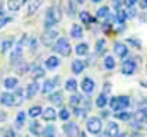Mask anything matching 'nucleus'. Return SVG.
Wrapping results in <instances>:
<instances>
[{
  "label": "nucleus",
  "mask_w": 147,
  "mask_h": 137,
  "mask_svg": "<svg viewBox=\"0 0 147 137\" xmlns=\"http://www.w3.org/2000/svg\"><path fill=\"white\" fill-rule=\"evenodd\" d=\"M60 65V60H58V57H55V55H51V57H48L46 58V62H45V68H57Z\"/></svg>",
  "instance_id": "21"
},
{
  "label": "nucleus",
  "mask_w": 147,
  "mask_h": 137,
  "mask_svg": "<svg viewBox=\"0 0 147 137\" xmlns=\"http://www.w3.org/2000/svg\"><path fill=\"white\" fill-rule=\"evenodd\" d=\"M123 2H125V5H127V7H134L139 0H123Z\"/></svg>",
  "instance_id": "51"
},
{
  "label": "nucleus",
  "mask_w": 147,
  "mask_h": 137,
  "mask_svg": "<svg viewBox=\"0 0 147 137\" xmlns=\"http://www.w3.org/2000/svg\"><path fill=\"white\" fill-rule=\"evenodd\" d=\"M127 41H128V45H130V46H134V48H140V46H142V45H140V41H139L137 38H128Z\"/></svg>",
  "instance_id": "45"
},
{
  "label": "nucleus",
  "mask_w": 147,
  "mask_h": 137,
  "mask_svg": "<svg viewBox=\"0 0 147 137\" xmlns=\"http://www.w3.org/2000/svg\"><path fill=\"white\" fill-rule=\"evenodd\" d=\"M115 137H127V134H123V132H118Z\"/></svg>",
  "instance_id": "55"
},
{
  "label": "nucleus",
  "mask_w": 147,
  "mask_h": 137,
  "mask_svg": "<svg viewBox=\"0 0 147 137\" xmlns=\"http://www.w3.org/2000/svg\"><path fill=\"white\" fill-rule=\"evenodd\" d=\"M79 17H80V21H82L84 24H92V22H94V19H92V16H91L89 12H86V10H82V12H79Z\"/></svg>",
  "instance_id": "30"
},
{
  "label": "nucleus",
  "mask_w": 147,
  "mask_h": 137,
  "mask_svg": "<svg viewBox=\"0 0 147 137\" xmlns=\"http://www.w3.org/2000/svg\"><path fill=\"white\" fill-rule=\"evenodd\" d=\"M115 65H116V62H115V57L108 55V57L105 58V68H106V70H113V68H115Z\"/></svg>",
  "instance_id": "37"
},
{
  "label": "nucleus",
  "mask_w": 147,
  "mask_h": 137,
  "mask_svg": "<svg viewBox=\"0 0 147 137\" xmlns=\"http://www.w3.org/2000/svg\"><path fill=\"white\" fill-rule=\"evenodd\" d=\"M101 110H103V111H101V117H103V118L110 117V111H108V110H105V108H101Z\"/></svg>",
  "instance_id": "53"
},
{
  "label": "nucleus",
  "mask_w": 147,
  "mask_h": 137,
  "mask_svg": "<svg viewBox=\"0 0 147 137\" xmlns=\"http://www.w3.org/2000/svg\"><path fill=\"white\" fill-rule=\"evenodd\" d=\"M62 101H63L62 91H51L50 93V103L51 104H62Z\"/></svg>",
  "instance_id": "19"
},
{
  "label": "nucleus",
  "mask_w": 147,
  "mask_h": 137,
  "mask_svg": "<svg viewBox=\"0 0 147 137\" xmlns=\"http://www.w3.org/2000/svg\"><path fill=\"white\" fill-rule=\"evenodd\" d=\"M2 120H5V113H3V111H0V122H2Z\"/></svg>",
  "instance_id": "54"
},
{
  "label": "nucleus",
  "mask_w": 147,
  "mask_h": 137,
  "mask_svg": "<svg viewBox=\"0 0 147 137\" xmlns=\"http://www.w3.org/2000/svg\"><path fill=\"white\" fill-rule=\"evenodd\" d=\"M58 82H60V77L48 79V81L45 82V86H43V93H45V94H50L51 91H55V87L58 86Z\"/></svg>",
  "instance_id": "8"
},
{
  "label": "nucleus",
  "mask_w": 147,
  "mask_h": 137,
  "mask_svg": "<svg viewBox=\"0 0 147 137\" xmlns=\"http://www.w3.org/2000/svg\"><path fill=\"white\" fill-rule=\"evenodd\" d=\"M57 117H58L60 120H63V122H67V120L70 118V111H69L67 108H62V110H60V113H57Z\"/></svg>",
  "instance_id": "40"
},
{
  "label": "nucleus",
  "mask_w": 147,
  "mask_h": 137,
  "mask_svg": "<svg viewBox=\"0 0 147 137\" xmlns=\"http://www.w3.org/2000/svg\"><path fill=\"white\" fill-rule=\"evenodd\" d=\"M14 137H19V136H17V134H16V136H14Z\"/></svg>",
  "instance_id": "63"
},
{
  "label": "nucleus",
  "mask_w": 147,
  "mask_h": 137,
  "mask_svg": "<svg viewBox=\"0 0 147 137\" xmlns=\"http://www.w3.org/2000/svg\"><path fill=\"white\" fill-rule=\"evenodd\" d=\"M74 115H75V117H86V115H87V108H82V106L79 104V106H75Z\"/></svg>",
  "instance_id": "41"
},
{
  "label": "nucleus",
  "mask_w": 147,
  "mask_h": 137,
  "mask_svg": "<svg viewBox=\"0 0 147 137\" xmlns=\"http://www.w3.org/2000/svg\"><path fill=\"white\" fill-rule=\"evenodd\" d=\"M92 2H94V3H99V2H101V0H92Z\"/></svg>",
  "instance_id": "60"
},
{
  "label": "nucleus",
  "mask_w": 147,
  "mask_h": 137,
  "mask_svg": "<svg viewBox=\"0 0 147 137\" xmlns=\"http://www.w3.org/2000/svg\"><path fill=\"white\" fill-rule=\"evenodd\" d=\"M10 21H12V17H3V16H0V29H2L3 26H7Z\"/></svg>",
  "instance_id": "46"
},
{
  "label": "nucleus",
  "mask_w": 147,
  "mask_h": 137,
  "mask_svg": "<svg viewBox=\"0 0 147 137\" xmlns=\"http://www.w3.org/2000/svg\"><path fill=\"white\" fill-rule=\"evenodd\" d=\"M0 103L3 106H14V96H12V93H9V91L2 93L0 94Z\"/></svg>",
  "instance_id": "16"
},
{
  "label": "nucleus",
  "mask_w": 147,
  "mask_h": 137,
  "mask_svg": "<svg viewBox=\"0 0 147 137\" xmlns=\"http://www.w3.org/2000/svg\"><path fill=\"white\" fill-rule=\"evenodd\" d=\"M29 130H31V134H34V136H39V134H41V125H39L38 120H33V122L29 123Z\"/></svg>",
  "instance_id": "33"
},
{
  "label": "nucleus",
  "mask_w": 147,
  "mask_h": 137,
  "mask_svg": "<svg viewBox=\"0 0 147 137\" xmlns=\"http://www.w3.org/2000/svg\"><path fill=\"white\" fill-rule=\"evenodd\" d=\"M80 87H82V91H84L86 94H89V93H92V91H94L96 84H94V81H92L91 77H84V79H82V82H80Z\"/></svg>",
  "instance_id": "11"
},
{
  "label": "nucleus",
  "mask_w": 147,
  "mask_h": 137,
  "mask_svg": "<svg viewBox=\"0 0 147 137\" xmlns=\"http://www.w3.org/2000/svg\"><path fill=\"white\" fill-rule=\"evenodd\" d=\"M106 104H108V96L101 93V94L96 98V106H98V108H106Z\"/></svg>",
  "instance_id": "32"
},
{
  "label": "nucleus",
  "mask_w": 147,
  "mask_h": 137,
  "mask_svg": "<svg viewBox=\"0 0 147 137\" xmlns=\"http://www.w3.org/2000/svg\"><path fill=\"white\" fill-rule=\"evenodd\" d=\"M53 137H58V136H57V134H55V136H53Z\"/></svg>",
  "instance_id": "62"
},
{
  "label": "nucleus",
  "mask_w": 147,
  "mask_h": 137,
  "mask_svg": "<svg viewBox=\"0 0 147 137\" xmlns=\"http://www.w3.org/2000/svg\"><path fill=\"white\" fill-rule=\"evenodd\" d=\"M108 14H110V7H101V9L98 10L96 17H98V19H101V21H105V19L108 17Z\"/></svg>",
  "instance_id": "38"
},
{
  "label": "nucleus",
  "mask_w": 147,
  "mask_h": 137,
  "mask_svg": "<svg viewBox=\"0 0 147 137\" xmlns=\"http://www.w3.org/2000/svg\"><path fill=\"white\" fill-rule=\"evenodd\" d=\"M29 70L33 72V77H34V79L38 81V79L45 77V70H46V68H43L41 65H33V67L29 68Z\"/></svg>",
  "instance_id": "27"
},
{
  "label": "nucleus",
  "mask_w": 147,
  "mask_h": 137,
  "mask_svg": "<svg viewBox=\"0 0 147 137\" xmlns=\"http://www.w3.org/2000/svg\"><path fill=\"white\" fill-rule=\"evenodd\" d=\"M12 96H14V106H19V104H22V101H24V89H21V87L17 86V87L14 89Z\"/></svg>",
  "instance_id": "14"
},
{
  "label": "nucleus",
  "mask_w": 147,
  "mask_h": 137,
  "mask_svg": "<svg viewBox=\"0 0 147 137\" xmlns=\"http://www.w3.org/2000/svg\"><path fill=\"white\" fill-rule=\"evenodd\" d=\"M140 86H142V87H147V81H142V82H140Z\"/></svg>",
  "instance_id": "57"
},
{
  "label": "nucleus",
  "mask_w": 147,
  "mask_h": 137,
  "mask_svg": "<svg viewBox=\"0 0 147 137\" xmlns=\"http://www.w3.org/2000/svg\"><path fill=\"white\" fill-rule=\"evenodd\" d=\"M16 136V129L14 127H5L2 130V137H14Z\"/></svg>",
  "instance_id": "42"
},
{
  "label": "nucleus",
  "mask_w": 147,
  "mask_h": 137,
  "mask_svg": "<svg viewBox=\"0 0 147 137\" xmlns=\"http://www.w3.org/2000/svg\"><path fill=\"white\" fill-rule=\"evenodd\" d=\"M39 82L38 81H34V82H31L29 86H28V89H26V98L28 100H33L34 96H38V93H39Z\"/></svg>",
  "instance_id": "10"
},
{
  "label": "nucleus",
  "mask_w": 147,
  "mask_h": 137,
  "mask_svg": "<svg viewBox=\"0 0 147 137\" xmlns=\"http://www.w3.org/2000/svg\"><path fill=\"white\" fill-rule=\"evenodd\" d=\"M3 86H5L7 91H14V89L19 86V81H17V77H7V79L3 81Z\"/></svg>",
  "instance_id": "17"
},
{
  "label": "nucleus",
  "mask_w": 147,
  "mask_h": 137,
  "mask_svg": "<svg viewBox=\"0 0 147 137\" xmlns=\"http://www.w3.org/2000/svg\"><path fill=\"white\" fill-rule=\"evenodd\" d=\"M14 67H16L14 70H16V72L19 74V75H24V74H28V72H29L31 65H29L28 62H22V60H19V62H17V64H16Z\"/></svg>",
  "instance_id": "15"
},
{
  "label": "nucleus",
  "mask_w": 147,
  "mask_h": 137,
  "mask_svg": "<svg viewBox=\"0 0 147 137\" xmlns=\"http://www.w3.org/2000/svg\"><path fill=\"white\" fill-rule=\"evenodd\" d=\"M137 3H139V5H140L142 9H147V0H139Z\"/></svg>",
  "instance_id": "52"
},
{
  "label": "nucleus",
  "mask_w": 147,
  "mask_h": 137,
  "mask_svg": "<svg viewBox=\"0 0 147 137\" xmlns=\"http://www.w3.org/2000/svg\"><path fill=\"white\" fill-rule=\"evenodd\" d=\"M65 7H67V16L69 17H75L77 16V2L75 0H69Z\"/></svg>",
  "instance_id": "22"
},
{
  "label": "nucleus",
  "mask_w": 147,
  "mask_h": 137,
  "mask_svg": "<svg viewBox=\"0 0 147 137\" xmlns=\"http://www.w3.org/2000/svg\"><path fill=\"white\" fill-rule=\"evenodd\" d=\"M70 34H72V38H75V39L82 38V34H84V29H82V26H79V24H74L72 29H70Z\"/></svg>",
  "instance_id": "29"
},
{
  "label": "nucleus",
  "mask_w": 147,
  "mask_h": 137,
  "mask_svg": "<svg viewBox=\"0 0 147 137\" xmlns=\"http://www.w3.org/2000/svg\"><path fill=\"white\" fill-rule=\"evenodd\" d=\"M125 29H127V24H125V22H118V28H116V31H118V33H123Z\"/></svg>",
  "instance_id": "49"
},
{
  "label": "nucleus",
  "mask_w": 147,
  "mask_h": 137,
  "mask_svg": "<svg viewBox=\"0 0 147 137\" xmlns=\"http://www.w3.org/2000/svg\"><path fill=\"white\" fill-rule=\"evenodd\" d=\"M120 132V127L116 122H108L106 123V132H105V137H115Z\"/></svg>",
  "instance_id": "12"
},
{
  "label": "nucleus",
  "mask_w": 147,
  "mask_h": 137,
  "mask_svg": "<svg viewBox=\"0 0 147 137\" xmlns=\"http://www.w3.org/2000/svg\"><path fill=\"white\" fill-rule=\"evenodd\" d=\"M55 134H57V130H55V125H53V123H48V125L45 127V130H41L39 137H53Z\"/></svg>",
  "instance_id": "26"
},
{
  "label": "nucleus",
  "mask_w": 147,
  "mask_h": 137,
  "mask_svg": "<svg viewBox=\"0 0 147 137\" xmlns=\"http://www.w3.org/2000/svg\"><path fill=\"white\" fill-rule=\"evenodd\" d=\"M21 0H7V10L9 12H17L21 9Z\"/></svg>",
  "instance_id": "28"
},
{
  "label": "nucleus",
  "mask_w": 147,
  "mask_h": 137,
  "mask_svg": "<svg viewBox=\"0 0 147 137\" xmlns=\"http://www.w3.org/2000/svg\"><path fill=\"white\" fill-rule=\"evenodd\" d=\"M130 106V98L128 96H116V111H123V110H128Z\"/></svg>",
  "instance_id": "9"
},
{
  "label": "nucleus",
  "mask_w": 147,
  "mask_h": 137,
  "mask_svg": "<svg viewBox=\"0 0 147 137\" xmlns=\"http://www.w3.org/2000/svg\"><path fill=\"white\" fill-rule=\"evenodd\" d=\"M63 132H65V136L67 137H77L79 136V125L77 123H74V122H65V125H63Z\"/></svg>",
  "instance_id": "6"
},
{
  "label": "nucleus",
  "mask_w": 147,
  "mask_h": 137,
  "mask_svg": "<svg viewBox=\"0 0 147 137\" xmlns=\"http://www.w3.org/2000/svg\"><path fill=\"white\" fill-rule=\"evenodd\" d=\"M105 52H106V39H98L96 41V53L103 55Z\"/></svg>",
  "instance_id": "31"
},
{
  "label": "nucleus",
  "mask_w": 147,
  "mask_h": 137,
  "mask_svg": "<svg viewBox=\"0 0 147 137\" xmlns=\"http://www.w3.org/2000/svg\"><path fill=\"white\" fill-rule=\"evenodd\" d=\"M115 21H116V22H125V21H127V14H125V10L118 9L116 14H115Z\"/></svg>",
  "instance_id": "39"
},
{
  "label": "nucleus",
  "mask_w": 147,
  "mask_h": 137,
  "mask_svg": "<svg viewBox=\"0 0 147 137\" xmlns=\"http://www.w3.org/2000/svg\"><path fill=\"white\" fill-rule=\"evenodd\" d=\"M41 117H43V120H46V122H53L55 118H57V111L50 106V108H43L41 110Z\"/></svg>",
  "instance_id": "13"
},
{
  "label": "nucleus",
  "mask_w": 147,
  "mask_h": 137,
  "mask_svg": "<svg viewBox=\"0 0 147 137\" xmlns=\"http://www.w3.org/2000/svg\"><path fill=\"white\" fill-rule=\"evenodd\" d=\"M41 110H43V108H41L39 104H34V106H31V108H29L28 115H29V117H33V118H38V117L41 115Z\"/></svg>",
  "instance_id": "35"
},
{
  "label": "nucleus",
  "mask_w": 147,
  "mask_h": 137,
  "mask_svg": "<svg viewBox=\"0 0 147 137\" xmlns=\"http://www.w3.org/2000/svg\"><path fill=\"white\" fill-rule=\"evenodd\" d=\"M36 46H38V39L36 38H31V41H29V48H31V50H36Z\"/></svg>",
  "instance_id": "48"
},
{
  "label": "nucleus",
  "mask_w": 147,
  "mask_h": 137,
  "mask_svg": "<svg viewBox=\"0 0 147 137\" xmlns=\"http://www.w3.org/2000/svg\"><path fill=\"white\" fill-rule=\"evenodd\" d=\"M115 117H116L118 120H123V122H128V120H130V117H132V113H128L127 110H123V111H116V113H115Z\"/></svg>",
  "instance_id": "36"
},
{
  "label": "nucleus",
  "mask_w": 147,
  "mask_h": 137,
  "mask_svg": "<svg viewBox=\"0 0 147 137\" xmlns=\"http://www.w3.org/2000/svg\"><path fill=\"white\" fill-rule=\"evenodd\" d=\"M57 38H58V31L57 29H51V28H48L45 33L41 34V43L43 45H46V46H51L55 41H57Z\"/></svg>",
  "instance_id": "4"
},
{
  "label": "nucleus",
  "mask_w": 147,
  "mask_h": 137,
  "mask_svg": "<svg viewBox=\"0 0 147 137\" xmlns=\"http://www.w3.org/2000/svg\"><path fill=\"white\" fill-rule=\"evenodd\" d=\"M0 43H2V52H3V53H7V52H9V50H12V46H14V38H12V36H9V38H5V39H2Z\"/></svg>",
  "instance_id": "23"
},
{
  "label": "nucleus",
  "mask_w": 147,
  "mask_h": 137,
  "mask_svg": "<svg viewBox=\"0 0 147 137\" xmlns=\"http://www.w3.org/2000/svg\"><path fill=\"white\" fill-rule=\"evenodd\" d=\"M21 2H28V0H21Z\"/></svg>",
  "instance_id": "61"
},
{
  "label": "nucleus",
  "mask_w": 147,
  "mask_h": 137,
  "mask_svg": "<svg viewBox=\"0 0 147 137\" xmlns=\"http://www.w3.org/2000/svg\"><path fill=\"white\" fill-rule=\"evenodd\" d=\"M0 41H2V39H0Z\"/></svg>",
  "instance_id": "64"
},
{
  "label": "nucleus",
  "mask_w": 147,
  "mask_h": 137,
  "mask_svg": "<svg viewBox=\"0 0 147 137\" xmlns=\"http://www.w3.org/2000/svg\"><path fill=\"white\" fill-rule=\"evenodd\" d=\"M29 5H28V16H34L36 10L41 7V0H28Z\"/></svg>",
  "instance_id": "20"
},
{
  "label": "nucleus",
  "mask_w": 147,
  "mask_h": 137,
  "mask_svg": "<svg viewBox=\"0 0 147 137\" xmlns=\"http://www.w3.org/2000/svg\"><path fill=\"white\" fill-rule=\"evenodd\" d=\"M135 70H137V60H134V58L125 60V62L121 64V67H120V72H121L123 75H134Z\"/></svg>",
  "instance_id": "5"
},
{
  "label": "nucleus",
  "mask_w": 147,
  "mask_h": 137,
  "mask_svg": "<svg viewBox=\"0 0 147 137\" xmlns=\"http://www.w3.org/2000/svg\"><path fill=\"white\" fill-rule=\"evenodd\" d=\"M75 89H77V81H75V79H69V81H65V91H69V93H75Z\"/></svg>",
  "instance_id": "34"
},
{
  "label": "nucleus",
  "mask_w": 147,
  "mask_h": 137,
  "mask_svg": "<svg viewBox=\"0 0 147 137\" xmlns=\"http://www.w3.org/2000/svg\"><path fill=\"white\" fill-rule=\"evenodd\" d=\"M142 111H144V115H146V118H147V106L146 108H142Z\"/></svg>",
  "instance_id": "58"
},
{
  "label": "nucleus",
  "mask_w": 147,
  "mask_h": 137,
  "mask_svg": "<svg viewBox=\"0 0 147 137\" xmlns=\"http://www.w3.org/2000/svg\"><path fill=\"white\" fill-rule=\"evenodd\" d=\"M75 53H77L79 57H86V55L89 53V45H87V43H79V45L75 46Z\"/></svg>",
  "instance_id": "24"
},
{
  "label": "nucleus",
  "mask_w": 147,
  "mask_h": 137,
  "mask_svg": "<svg viewBox=\"0 0 147 137\" xmlns=\"http://www.w3.org/2000/svg\"><path fill=\"white\" fill-rule=\"evenodd\" d=\"M84 68H86V62H82V60H74L72 62V72L74 74H80V72H84Z\"/></svg>",
  "instance_id": "25"
},
{
  "label": "nucleus",
  "mask_w": 147,
  "mask_h": 137,
  "mask_svg": "<svg viewBox=\"0 0 147 137\" xmlns=\"http://www.w3.org/2000/svg\"><path fill=\"white\" fill-rule=\"evenodd\" d=\"M103 31H105V33H106V31H111V22L105 21V24H103Z\"/></svg>",
  "instance_id": "50"
},
{
  "label": "nucleus",
  "mask_w": 147,
  "mask_h": 137,
  "mask_svg": "<svg viewBox=\"0 0 147 137\" xmlns=\"http://www.w3.org/2000/svg\"><path fill=\"white\" fill-rule=\"evenodd\" d=\"M113 50H115V55H118L120 58H127V57H128V48H127L125 43H120V41L115 43Z\"/></svg>",
  "instance_id": "7"
},
{
  "label": "nucleus",
  "mask_w": 147,
  "mask_h": 137,
  "mask_svg": "<svg viewBox=\"0 0 147 137\" xmlns=\"http://www.w3.org/2000/svg\"><path fill=\"white\" fill-rule=\"evenodd\" d=\"M77 137H87V134H86V132H79V136Z\"/></svg>",
  "instance_id": "56"
},
{
  "label": "nucleus",
  "mask_w": 147,
  "mask_h": 137,
  "mask_svg": "<svg viewBox=\"0 0 147 137\" xmlns=\"http://www.w3.org/2000/svg\"><path fill=\"white\" fill-rule=\"evenodd\" d=\"M60 19H62V9L55 3V5H51V7L48 9V12H46V29H48V28H53L57 22H60Z\"/></svg>",
  "instance_id": "1"
},
{
  "label": "nucleus",
  "mask_w": 147,
  "mask_h": 137,
  "mask_svg": "<svg viewBox=\"0 0 147 137\" xmlns=\"http://www.w3.org/2000/svg\"><path fill=\"white\" fill-rule=\"evenodd\" d=\"M80 103H82V96H80V94H74V96H70V104H72L74 108L79 106Z\"/></svg>",
  "instance_id": "43"
},
{
  "label": "nucleus",
  "mask_w": 147,
  "mask_h": 137,
  "mask_svg": "<svg viewBox=\"0 0 147 137\" xmlns=\"http://www.w3.org/2000/svg\"><path fill=\"white\" fill-rule=\"evenodd\" d=\"M75 2H77V3H84L86 0H75Z\"/></svg>",
  "instance_id": "59"
},
{
  "label": "nucleus",
  "mask_w": 147,
  "mask_h": 137,
  "mask_svg": "<svg viewBox=\"0 0 147 137\" xmlns=\"http://www.w3.org/2000/svg\"><path fill=\"white\" fill-rule=\"evenodd\" d=\"M110 93H111V84H110V82H106V84L103 86V94H106V96H108Z\"/></svg>",
  "instance_id": "47"
},
{
  "label": "nucleus",
  "mask_w": 147,
  "mask_h": 137,
  "mask_svg": "<svg viewBox=\"0 0 147 137\" xmlns=\"http://www.w3.org/2000/svg\"><path fill=\"white\" fill-rule=\"evenodd\" d=\"M53 50H55L58 55L69 57L70 52H72V46H70V41H69L67 38H57V41L53 43Z\"/></svg>",
  "instance_id": "2"
},
{
  "label": "nucleus",
  "mask_w": 147,
  "mask_h": 137,
  "mask_svg": "<svg viewBox=\"0 0 147 137\" xmlns=\"http://www.w3.org/2000/svg\"><path fill=\"white\" fill-rule=\"evenodd\" d=\"M26 118H28V113H24V111H19L17 113V117H16V125H14V129H22L24 127V123H26Z\"/></svg>",
  "instance_id": "18"
},
{
  "label": "nucleus",
  "mask_w": 147,
  "mask_h": 137,
  "mask_svg": "<svg viewBox=\"0 0 147 137\" xmlns=\"http://www.w3.org/2000/svg\"><path fill=\"white\" fill-rule=\"evenodd\" d=\"M86 127H87V132L89 134H99L101 132V129H103V123H101V118L99 117H91V118H87V123H86Z\"/></svg>",
  "instance_id": "3"
},
{
  "label": "nucleus",
  "mask_w": 147,
  "mask_h": 137,
  "mask_svg": "<svg viewBox=\"0 0 147 137\" xmlns=\"http://www.w3.org/2000/svg\"><path fill=\"white\" fill-rule=\"evenodd\" d=\"M125 14H127V17H130V19H134V17H137V9H135V7H128Z\"/></svg>",
  "instance_id": "44"
}]
</instances>
